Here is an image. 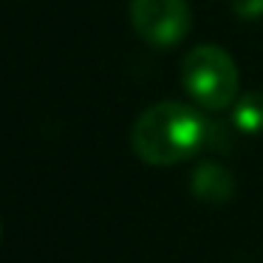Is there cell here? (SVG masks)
I'll use <instances>...</instances> for the list:
<instances>
[{
  "label": "cell",
  "instance_id": "6da1fadb",
  "mask_svg": "<svg viewBox=\"0 0 263 263\" xmlns=\"http://www.w3.org/2000/svg\"><path fill=\"white\" fill-rule=\"evenodd\" d=\"M212 125L198 108L187 102H156L136 116L130 147L144 164L173 167L193 159L210 144Z\"/></svg>",
  "mask_w": 263,
  "mask_h": 263
},
{
  "label": "cell",
  "instance_id": "7a4b0ae2",
  "mask_svg": "<svg viewBox=\"0 0 263 263\" xmlns=\"http://www.w3.org/2000/svg\"><path fill=\"white\" fill-rule=\"evenodd\" d=\"M181 85L204 110H227L238 99V65L221 46H195L181 60Z\"/></svg>",
  "mask_w": 263,
  "mask_h": 263
},
{
  "label": "cell",
  "instance_id": "3957f363",
  "mask_svg": "<svg viewBox=\"0 0 263 263\" xmlns=\"http://www.w3.org/2000/svg\"><path fill=\"white\" fill-rule=\"evenodd\" d=\"M130 26L153 48H173L190 34L187 0H130Z\"/></svg>",
  "mask_w": 263,
  "mask_h": 263
},
{
  "label": "cell",
  "instance_id": "8992f818",
  "mask_svg": "<svg viewBox=\"0 0 263 263\" xmlns=\"http://www.w3.org/2000/svg\"><path fill=\"white\" fill-rule=\"evenodd\" d=\"M232 12L243 20L263 17V0H232Z\"/></svg>",
  "mask_w": 263,
  "mask_h": 263
},
{
  "label": "cell",
  "instance_id": "5b68a950",
  "mask_svg": "<svg viewBox=\"0 0 263 263\" xmlns=\"http://www.w3.org/2000/svg\"><path fill=\"white\" fill-rule=\"evenodd\" d=\"M232 125L246 136L263 133V93H246L232 105Z\"/></svg>",
  "mask_w": 263,
  "mask_h": 263
},
{
  "label": "cell",
  "instance_id": "52a82bcc",
  "mask_svg": "<svg viewBox=\"0 0 263 263\" xmlns=\"http://www.w3.org/2000/svg\"><path fill=\"white\" fill-rule=\"evenodd\" d=\"M0 235H3V227H0Z\"/></svg>",
  "mask_w": 263,
  "mask_h": 263
},
{
  "label": "cell",
  "instance_id": "277c9868",
  "mask_svg": "<svg viewBox=\"0 0 263 263\" xmlns=\"http://www.w3.org/2000/svg\"><path fill=\"white\" fill-rule=\"evenodd\" d=\"M190 190L204 204H227L235 195V176L218 161H201L190 176Z\"/></svg>",
  "mask_w": 263,
  "mask_h": 263
}]
</instances>
